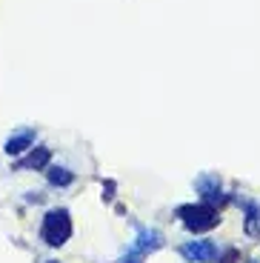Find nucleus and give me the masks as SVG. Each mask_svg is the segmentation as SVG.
<instances>
[{"label":"nucleus","mask_w":260,"mask_h":263,"mask_svg":"<svg viewBox=\"0 0 260 263\" xmlns=\"http://www.w3.org/2000/svg\"><path fill=\"white\" fill-rule=\"evenodd\" d=\"M177 215H180L183 226L192 232H206L212 229V226H217V209L212 203H197V206H180L177 209Z\"/></svg>","instance_id":"nucleus-2"},{"label":"nucleus","mask_w":260,"mask_h":263,"mask_svg":"<svg viewBox=\"0 0 260 263\" xmlns=\"http://www.w3.org/2000/svg\"><path fill=\"white\" fill-rule=\"evenodd\" d=\"M246 235L260 237V206L246 203Z\"/></svg>","instance_id":"nucleus-7"},{"label":"nucleus","mask_w":260,"mask_h":263,"mask_svg":"<svg viewBox=\"0 0 260 263\" xmlns=\"http://www.w3.org/2000/svg\"><path fill=\"white\" fill-rule=\"evenodd\" d=\"M49 163V149H34L29 158H23L20 160V169H43V166Z\"/></svg>","instance_id":"nucleus-6"},{"label":"nucleus","mask_w":260,"mask_h":263,"mask_svg":"<svg viewBox=\"0 0 260 263\" xmlns=\"http://www.w3.org/2000/svg\"><path fill=\"white\" fill-rule=\"evenodd\" d=\"M252 263H260V260H252Z\"/></svg>","instance_id":"nucleus-12"},{"label":"nucleus","mask_w":260,"mask_h":263,"mask_svg":"<svg viewBox=\"0 0 260 263\" xmlns=\"http://www.w3.org/2000/svg\"><path fill=\"white\" fill-rule=\"evenodd\" d=\"M160 243H163L160 232L146 229V226H137V243H135V249L123 257V263H140L146 255H149V252H155Z\"/></svg>","instance_id":"nucleus-3"},{"label":"nucleus","mask_w":260,"mask_h":263,"mask_svg":"<svg viewBox=\"0 0 260 263\" xmlns=\"http://www.w3.org/2000/svg\"><path fill=\"white\" fill-rule=\"evenodd\" d=\"M234 260H237V252H234V249H229L226 255L220 257V263H234Z\"/></svg>","instance_id":"nucleus-10"},{"label":"nucleus","mask_w":260,"mask_h":263,"mask_svg":"<svg viewBox=\"0 0 260 263\" xmlns=\"http://www.w3.org/2000/svg\"><path fill=\"white\" fill-rule=\"evenodd\" d=\"M32 140H34V132H32V129L17 132L14 138L6 140V152H9V155H20V152H26L29 146H32Z\"/></svg>","instance_id":"nucleus-5"},{"label":"nucleus","mask_w":260,"mask_h":263,"mask_svg":"<svg viewBox=\"0 0 260 263\" xmlns=\"http://www.w3.org/2000/svg\"><path fill=\"white\" fill-rule=\"evenodd\" d=\"M49 263H58V260H49Z\"/></svg>","instance_id":"nucleus-11"},{"label":"nucleus","mask_w":260,"mask_h":263,"mask_svg":"<svg viewBox=\"0 0 260 263\" xmlns=\"http://www.w3.org/2000/svg\"><path fill=\"white\" fill-rule=\"evenodd\" d=\"M197 189L203 192L206 200H215V197L220 195V183H217L215 178H200V180H197Z\"/></svg>","instance_id":"nucleus-9"},{"label":"nucleus","mask_w":260,"mask_h":263,"mask_svg":"<svg viewBox=\"0 0 260 263\" xmlns=\"http://www.w3.org/2000/svg\"><path fill=\"white\" fill-rule=\"evenodd\" d=\"M180 255L192 263H209V260H215L217 246L212 240H192V243L180 246Z\"/></svg>","instance_id":"nucleus-4"},{"label":"nucleus","mask_w":260,"mask_h":263,"mask_svg":"<svg viewBox=\"0 0 260 263\" xmlns=\"http://www.w3.org/2000/svg\"><path fill=\"white\" fill-rule=\"evenodd\" d=\"M72 235V217L66 209H52L43 217V229H40V237H43L49 246H63Z\"/></svg>","instance_id":"nucleus-1"},{"label":"nucleus","mask_w":260,"mask_h":263,"mask_svg":"<svg viewBox=\"0 0 260 263\" xmlns=\"http://www.w3.org/2000/svg\"><path fill=\"white\" fill-rule=\"evenodd\" d=\"M49 180H52L54 186H69L75 180V175L69 169H63V166H52V169H49Z\"/></svg>","instance_id":"nucleus-8"}]
</instances>
